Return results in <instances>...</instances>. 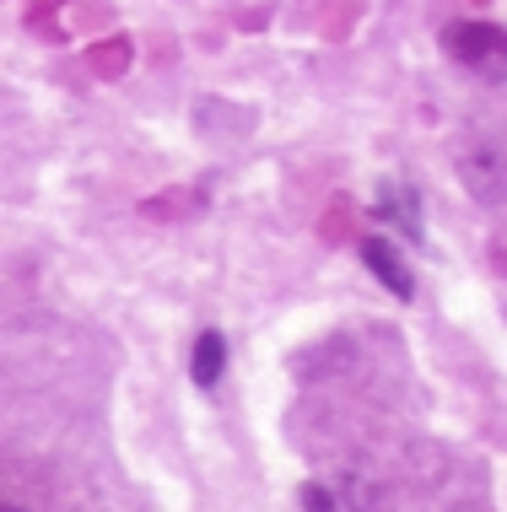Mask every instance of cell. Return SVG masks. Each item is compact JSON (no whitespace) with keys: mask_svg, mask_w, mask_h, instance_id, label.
<instances>
[{"mask_svg":"<svg viewBox=\"0 0 507 512\" xmlns=\"http://www.w3.org/2000/svg\"><path fill=\"white\" fill-rule=\"evenodd\" d=\"M459 184L486 205L507 200V141L502 135H475V141L459 151Z\"/></svg>","mask_w":507,"mask_h":512,"instance_id":"7a4b0ae2","label":"cell"},{"mask_svg":"<svg viewBox=\"0 0 507 512\" xmlns=\"http://www.w3.org/2000/svg\"><path fill=\"white\" fill-rule=\"evenodd\" d=\"M362 259H367V270H373L378 281L389 286V297H400V302L416 297V275H410V265L400 259V248H394V243L367 238V243H362Z\"/></svg>","mask_w":507,"mask_h":512,"instance_id":"3957f363","label":"cell"},{"mask_svg":"<svg viewBox=\"0 0 507 512\" xmlns=\"http://www.w3.org/2000/svg\"><path fill=\"white\" fill-rule=\"evenodd\" d=\"M378 216L389 221L400 238H410V243L421 238V221H416L421 205H416V189H410V184H383L378 189Z\"/></svg>","mask_w":507,"mask_h":512,"instance_id":"277c9868","label":"cell"},{"mask_svg":"<svg viewBox=\"0 0 507 512\" xmlns=\"http://www.w3.org/2000/svg\"><path fill=\"white\" fill-rule=\"evenodd\" d=\"M297 496H303V507H308V512H346L340 491H335V486H319V480H308V486L297 491Z\"/></svg>","mask_w":507,"mask_h":512,"instance_id":"8992f818","label":"cell"},{"mask_svg":"<svg viewBox=\"0 0 507 512\" xmlns=\"http://www.w3.org/2000/svg\"><path fill=\"white\" fill-rule=\"evenodd\" d=\"M0 512H22V507H11V502H0Z\"/></svg>","mask_w":507,"mask_h":512,"instance_id":"52a82bcc","label":"cell"},{"mask_svg":"<svg viewBox=\"0 0 507 512\" xmlns=\"http://www.w3.org/2000/svg\"><path fill=\"white\" fill-rule=\"evenodd\" d=\"M443 49L448 60L464 65L481 81H507V33L497 22H454L443 27Z\"/></svg>","mask_w":507,"mask_h":512,"instance_id":"6da1fadb","label":"cell"},{"mask_svg":"<svg viewBox=\"0 0 507 512\" xmlns=\"http://www.w3.org/2000/svg\"><path fill=\"white\" fill-rule=\"evenodd\" d=\"M227 372V340L216 335V329H205V335L195 340V356H189V378L200 383V389H216Z\"/></svg>","mask_w":507,"mask_h":512,"instance_id":"5b68a950","label":"cell"}]
</instances>
